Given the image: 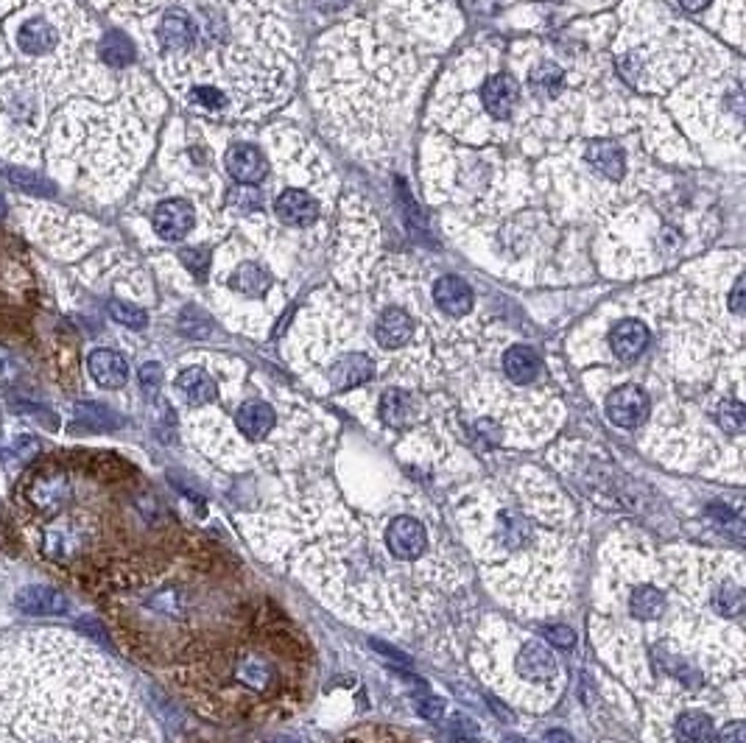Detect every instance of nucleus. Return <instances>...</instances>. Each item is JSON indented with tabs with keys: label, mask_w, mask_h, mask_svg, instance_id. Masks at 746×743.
Listing matches in <instances>:
<instances>
[{
	"label": "nucleus",
	"mask_w": 746,
	"mask_h": 743,
	"mask_svg": "<svg viewBox=\"0 0 746 743\" xmlns=\"http://www.w3.org/2000/svg\"><path fill=\"white\" fill-rule=\"evenodd\" d=\"M14 607L23 615H68L70 598L59 593L54 587H42V584H28L14 595Z\"/></svg>",
	"instance_id": "7"
},
{
	"label": "nucleus",
	"mask_w": 746,
	"mask_h": 743,
	"mask_svg": "<svg viewBox=\"0 0 746 743\" xmlns=\"http://www.w3.org/2000/svg\"><path fill=\"white\" fill-rule=\"evenodd\" d=\"M434 302L439 305V311H445L448 316H464L473 311V288L464 283L462 277H442L434 285Z\"/></svg>",
	"instance_id": "17"
},
{
	"label": "nucleus",
	"mask_w": 746,
	"mask_h": 743,
	"mask_svg": "<svg viewBox=\"0 0 746 743\" xmlns=\"http://www.w3.org/2000/svg\"><path fill=\"white\" fill-rule=\"evenodd\" d=\"M515 674L526 682V688H554L559 676L557 657L551 654V649H545V643L540 640H523L517 649Z\"/></svg>",
	"instance_id": "2"
},
{
	"label": "nucleus",
	"mask_w": 746,
	"mask_h": 743,
	"mask_svg": "<svg viewBox=\"0 0 746 743\" xmlns=\"http://www.w3.org/2000/svg\"><path fill=\"white\" fill-rule=\"evenodd\" d=\"M73 417L82 428H90V431H112V428L121 425V419L115 417L109 408L98 406V403H79Z\"/></svg>",
	"instance_id": "28"
},
{
	"label": "nucleus",
	"mask_w": 746,
	"mask_h": 743,
	"mask_svg": "<svg viewBox=\"0 0 746 743\" xmlns=\"http://www.w3.org/2000/svg\"><path fill=\"white\" fill-rule=\"evenodd\" d=\"M386 548L400 562H417L428 548V531L417 517H394L386 526Z\"/></svg>",
	"instance_id": "3"
},
{
	"label": "nucleus",
	"mask_w": 746,
	"mask_h": 743,
	"mask_svg": "<svg viewBox=\"0 0 746 743\" xmlns=\"http://www.w3.org/2000/svg\"><path fill=\"white\" fill-rule=\"evenodd\" d=\"M487 702H489V707H492V713H495V716L506 718V721H515V713H512V710H509L503 702H498L495 696H489Z\"/></svg>",
	"instance_id": "44"
},
{
	"label": "nucleus",
	"mask_w": 746,
	"mask_h": 743,
	"mask_svg": "<svg viewBox=\"0 0 746 743\" xmlns=\"http://www.w3.org/2000/svg\"><path fill=\"white\" fill-rule=\"evenodd\" d=\"M160 386H163V366L160 364H143L140 366V389L143 394L154 400L160 394Z\"/></svg>",
	"instance_id": "34"
},
{
	"label": "nucleus",
	"mask_w": 746,
	"mask_h": 743,
	"mask_svg": "<svg viewBox=\"0 0 746 743\" xmlns=\"http://www.w3.org/2000/svg\"><path fill=\"white\" fill-rule=\"evenodd\" d=\"M109 316L123 327H132V330H143L149 325V316L146 311H140L137 305H129V302H121V299H112L109 302Z\"/></svg>",
	"instance_id": "29"
},
{
	"label": "nucleus",
	"mask_w": 746,
	"mask_h": 743,
	"mask_svg": "<svg viewBox=\"0 0 746 743\" xmlns=\"http://www.w3.org/2000/svg\"><path fill=\"white\" fill-rule=\"evenodd\" d=\"M70 498V481L65 473L54 475H40L31 487H28V500L31 506L45 517H56L65 509V503Z\"/></svg>",
	"instance_id": "5"
},
{
	"label": "nucleus",
	"mask_w": 746,
	"mask_h": 743,
	"mask_svg": "<svg viewBox=\"0 0 746 743\" xmlns=\"http://www.w3.org/2000/svg\"><path fill=\"white\" fill-rule=\"evenodd\" d=\"M540 369H543V361H540V355L531 350V347L517 344V347L506 350V355H503V372L517 386L531 383V380L540 375Z\"/></svg>",
	"instance_id": "22"
},
{
	"label": "nucleus",
	"mask_w": 746,
	"mask_h": 743,
	"mask_svg": "<svg viewBox=\"0 0 746 743\" xmlns=\"http://www.w3.org/2000/svg\"><path fill=\"white\" fill-rule=\"evenodd\" d=\"M517 98H520V87L512 76H506V73H498V76H492L484 82L481 87V101H484V109H487L492 118H498V121H506L509 115H512V109H515Z\"/></svg>",
	"instance_id": "9"
},
{
	"label": "nucleus",
	"mask_w": 746,
	"mask_h": 743,
	"mask_svg": "<svg viewBox=\"0 0 746 743\" xmlns=\"http://www.w3.org/2000/svg\"><path fill=\"white\" fill-rule=\"evenodd\" d=\"M177 392L190 406H210L218 397L216 380L210 378V372H204L202 366H190L185 372H179Z\"/></svg>",
	"instance_id": "20"
},
{
	"label": "nucleus",
	"mask_w": 746,
	"mask_h": 743,
	"mask_svg": "<svg viewBox=\"0 0 746 743\" xmlns=\"http://www.w3.org/2000/svg\"><path fill=\"white\" fill-rule=\"evenodd\" d=\"M584 160L596 174L607 176V179H621L626 171L624 149L612 140H601V137L590 140V146L584 151Z\"/></svg>",
	"instance_id": "16"
},
{
	"label": "nucleus",
	"mask_w": 746,
	"mask_h": 743,
	"mask_svg": "<svg viewBox=\"0 0 746 743\" xmlns=\"http://www.w3.org/2000/svg\"><path fill=\"white\" fill-rule=\"evenodd\" d=\"M545 743H573V738H570L568 732L551 730L548 735H545Z\"/></svg>",
	"instance_id": "46"
},
{
	"label": "nucleus",
	"mask_w": 746,
	"mask_h": 743,
	"mask_svg": "<svg viewBox=\"0 0 746 743\" xmlns=\"http://www.w3.org/2000/svg\"><path fill=\"white\" fill-rule=\"evenodd\" d=\"M626 607H629V615H632L635 621H657V618H663L665 609H668V595H665L663 587H657V584H635V587L629 590Z\"/></svg>",
	"instance_id": "15"
},
{
	"label": "nucleus",
	"mask_w": 746,
	"mask_h": 743,
	"mask_svg": "<svg viewBox=\"0 0 746 743\" xmlns=\"http://www.w3.org/2000/svg\"><path fill=\"white\" fill-rule=\"evenodd\" d=\"M230 285L244 297H263L272 285V274L258 263H241L232 274Z\"/></svg>",
	"instance_id": "25"
},
{
	"label": "nucleus",
	"mask_w": 746,
	"mask_h": 743,
	"mask_svg": "<svg viewBox=\"0 0 746 743\" xmlns=\"http://www.w3.org/2000/svg\"><path fill=\"white\" fill-rule=\"evenodd\" d=\"M730 308H733V313H744V277H738L733 285V294H730Z\"/></svg>",
	"instance_id": "43"
},
{
	"label": "nucleus",
	"mask_w": 746,
	"mask_h": 743,
	"mask_svg": "<svg viewBox=\"0 0 746 743\" xmlns=\"http://www.w3.org/2000/svg\"><path fill=\"white\" fill-rule=\"evenodd\" d=\"M274 213L288 227H308L319 218V202L305 190H285L274 202Z\"/></svg>",
	"instance_id": "10"
},
{
	"label": "nucleus",
	"mask_w": 746,
	"mask_h": 743,
	"mask_svg": "<svg viewBox=\"0 0 746 743\" xmlns=\"http://www.w3.org/2000/svg\"><path fill=\"white\" fill-rule=\"evenodd\" d=\"M607 417L618 428H638L640 422L649 417V394L643 392L640 386H635V383L618 386L607 397Z\"/></svg>",
	"instance_id": "4"
},
{
	"label": "nucleus",
	"mask_w": 746,
	"mask_h": 743,
	"mask_svg": "<svg viewBox=\"0 0 746 743\" xmlns=\"http://www.w3.org/2000/svg\"><path fill=\"white\" fill-rule=\"evenodd\" d=\"M448 735L456 743H478L481 741V727H478L470 716L456 713V716L448 721Z\"/></svg>",
	"instance_id": "32"
},
{
	"label": "nucleus",
	"mask_w": 746,
	"mask_h": 743,
	"mask_svg": "<svg viewBox=\"0 0 746 743\" xmlns=\"http://www.w3.org/2000/svg\"><path fill=\"white\" fill-rule=\"evenodd\" d=\"M193 221H196V213L185 199H168L154 210V230L163 241H171V244L188 238Z\"/></svg>",
	"instance_id": "6"
},
{
	"label": "nucleus",
	"mask_w": 746,
	"mask_h": 743,
	"mask_svg": "<svg viewBox=\"0 0 746 743\" xmlns=\"http://www.w3.org/2000/svg\"><path fill=\"white\" fill-rule=\"evenodd\" d=\"M610 347L618 361L629 364V361L640 358L643 350L649 347V330L638 319H624V322H618V325L612 327Z\"/></svg>",
	"instance_id": "12"
},
{
	"label": "nucleus",
	"mask_w": 746,
	"mask_h": 743,
	"mask_svg": "<svg viewBox=\"0 0 746 743\" xmlns=\"http://www.w3.org/2000/svg\"><path fill=\"white\" fill-rule=\"evenodd\" d=\"M344 6H350V0H316V9L322 12H341Z\"/></svg>",
	"instance_id": "45"
},
{
	"label": "nucleus",
	"mask_w": 746,
	"mask_h": 743,
	"mask_svg": "<svg viewBox=\"0 0 746 743\" xmlns=\"http://www.w3.org/2000/svg\"><path fill=\"white\" fill-rule=\"evenodd\" d=\"M716 422L727 433H741L746 425V411L741 400H724L719 408H716Z\"/></svg>",
	"instance_id": "30"
},
{
	"label": "nucleus",
	"mask_w": 746,
	"mask_h": 743,
	"mask_svg": "<svg viewBox=\"0 0 746 743\" xmlns=\"http://www.w3.org/2000/svg\"><path fill=\"white\" fill-rule=\"evenodd\" d=\"M20 380V364L6 350H0V386H14Z\"/></svg>",
	"instance_id": "38"
},
{
	"label": "nucleus",
	"mask_w": 746,
	"mask_h": 743,
	"mask_svg": "<svg viewBox=\"0 0 746 743\" xmlns=\"http://www.w3.org/2000/svg\"><path fill=\"white\" fill-rule=\"evenodd\" d=\"M674 741L677 743H713L716 741V724L705 713H682L674 724Z\"/></svg>",
	"instance_id": "24"
},
{
	"label": "nucleus",
	"mask_w": 746,
	"mask_h": 743,
	"mask_svg": "<svg viewBox=\"0 0 746 743\" xmlns=\"http://www.w3.org/2000/svg\"><path fill=\"white\" fill-rule=\"evenodd\" d=\"M179 327L185 330V336H193V338H202L210 333V322H207V319H204L202 313L196 311V308H188V311L182 313Z\"/></svg>",
	"instance_id": "35"
},
{
	"label": "nucleus",
	"mask_w": 746,
	"mask_h": 743,
	"mask_svg": "<svg viewBox=\"0 0 746 743\" xmlns=\"http://www.w3.org/2000/svg\"><path fill=\"white\" fill-rule=\"evenodd\" d=\"M369 646H372L375 651H380L386 660H392L394 665H406V657H403L397 649H392V646H386V643H380V640H369Z\"/></svg>",
	"instance_id": "42"
},
{
	"label": "nucleus",
	"mask_w": 746,
	"mask_h": 743,
	"mask_svg": "<svg viewBox=\"0 0 746 743\" xmlns=\"http://www.w3.org/2000/svg\"><path fill=\"white\" fill-rule=\"evenodd\" d=\"M380 419L389 425V428H406L408 422L414 419V400L411 394L403 392V389H386L383 397H380Z\"/></svg>",
	"instance_id": "23"
},
{
	"label": "nucleus",
	"mask_w": 746,
	"mask_h": 743,
	"mask_svg": "<svg viewBox=\"0 0 746 743\" xmlns=\"http://www.w3.org/2000/svg\"><path fill=\"white\" fill-rule=\"evenodd\" d=\"M506 743H523V741H520V738H509V741H506Z\"/></svg>",
	"instance_id": "49"
},
{
	"label": "nucleus",
	"mask_w": 746,
	"mask_h": 743,
	"mask_svg": "<svg viewBox=\"0 0 746 743\" xmlns=\"http://www.w3.org/2000/svg\"><path fill=\"white\" fill-rule=\"evenodd\" d=\"M529 84L534 93L540 98H554L562 90L565 84V70L554 65V62H543V65H534L529 73Z\"/></svg>",
	"instance_id": "27"
},
{
	"label": "nucleus",
	"mask_w": 746,
	"mask_h": 743,
	"mask_svg": "<svg viewBox=\"0 0 746 743\" xmlns=\"http://www.w3.org/2000/svg\"><path fill=\"white\" fill-rule=\"evenodd\" d=\"M540 542H545V531L515 503H506L501 512L492 514L487 540L492 556H531L540 551Z\"/></svg>",
	"instance_id": "1"
},
{
	"label": "nucleus",
	"mask_w": 746,
	"mask_h": 743,
	"mask_svg": "<svg viewBox=\"0 0 746 743\" xmlns=\"http://www.w3.org/2000/svg\"><path fill=\"white\" fill-rule=\"evenodd\" d=\"M190 101L199 109H207V112H218V109L227 107V95L221 93L218 87H193Z\"/></svg>",
	"instance_id": "33"
},
{
	"label": "nucleus",
	"mask_w": 746,
	"mask_h": 743,
	"mask_svg": "<svg viewBox=\"0 0 746 743\" xmlns=\"http://www.w3.org/2000/svg\"><path fill=\"white\" fill-rule=\"evenodd\" d=\"M98 51H101V59L107 62L109 68H126V65L135 62V45L121 31H109L107 37L101 40Z\"/></svg>",
	"instance_id": "26"
},
{
	"label": "nucleus",
	"mask_w": 746,
	"mask_h": 743,
	"mask_svg": "<svg viewBox=\"0 0 746 743\" xmlns=\"http://www.w3.org/2000/svg\"><path fill=\"white\" fill-rule=\"evenodd\" d=\"M277 425V414L269 403L263 400H249L235 411V428L244 433L249 442H260L274 431Z\"/></svg>",
	"instance_id": "13"
},
{
	"label": "nucleus",
	"mask_w": 746,
	"mask_h": 743,
	"mask_svg": "<svg viewBox=\"0 0 746 743\" xmlns=\"http://www.w3.org/2000/svg\"><path fill=\"white\" fill-rule=\"evenodd\" d=\"M9 182H12L17 190L31 193V196H51V193H54V185H51V182H45L42 176L28 174V171H17V168L9 171Z\"/></svg>",
	"instance_id": "31"
},
{
	"label": "nucleus",
	"mask_w": 746,
	"mask_h": 743,
	"mask_svg": "<svg viewBox=\"0 0 746 743\" xmlns=\"http://www.w3.org/2000/svg\"><path fill=\"white\" fill-rule=\"evenodd\" d=\"M272 743H299V741H291V738H280V741H272Z\"/></svg>",
	"instance_id": "48"
},
{
	"label": "nucleus",
	"mask_w": 746,
	"mask_h": 743,
	"mask_svg": "<svg viewBox=\"0 0 746 743\" xmlns=\"http://www.w3.org/2000/svg\"><path fill=\"white\" fill-rule=\"evenodd\" d=\"M227 171L238 185H258L260 179L269 174V163L260 149L249 143H238L227 151Z\"/></svg>",
	"instance_id": "8"
},
{
	"label": "nucleus",
	"mask_w": 746,
	"mask_h": 743,
	"mask_svg": "<svg viewBox=\"0 0 746 743\" xmlns=\"http://www.w3.org/2000/svg\"><path fill=\"white\" fill-rule=\"evenodd\" d=\"M719 743H746L744 721H730L719 735Z\"/></svg>",
	"instance_id": "41"
},
{
	"label": "nucleus",
	"mask_w": 746,
	"mask_h": 743,
	"mask_svg": "<svg viewBox=\"0 0 746 743\" xmlns=\"http://www.w3.org/2000/svg\"><path fill=\"white\" fill-rule=\"evenodd\" d=\"M179 257H182V263H185L199 280L207 274V266H210V252H207V249H202V246H199V249H182V255Z\"/></svg>",
	"instance_id": "37"
},
{
	"label": "nucleus",
	"mask_w": 746,
	"mask_h": 743,
	"mask_svg": "<svg viewBox=\"0 0 746 743\" xmlns=\"http://www.w3.org/2000/svg\"><path fill=\"white\" fill-rule=\"evenodd\" d=\"M56 42H59V31H56L54 23H48L42 17L26 20L23 26L17 28V45L28 56L51 54L56 48Z\"/></svg>",
	"instance_id": "18"
},
{
	"label": "nucleus",
	"mask_w": 746,
	"mask_h": 743,
	"mask_svg": "<svg viewBox=\"0 0 746 743\" xmlns=\"http://www.w3.org/2000/svg\"><path fill=\"white\" fill-rule=\"evenodd\" d=\"M160 42L171 51H185L196 42V23L190 20L188 12L182 9H171V12L163 14L160 20Z\"/></svg>",
	"instance_id": "19"
},
{
	"label": "nucleus",
	"mask_w": 746,
	"mask_h": 743,
	"mask_svg": "<svg viewBox=\"0 0 746 743\" xmlns=\"http://www.w3.org/2000/svg\"><path fill=\"white\" fill-rule=\"evenodd\" d=\"M87 369H90V378H93L101 389H121L123 383L129 380V364H126V358L112 350L90 352Z\"/></svg>",
	"instance_id": "14"
},
{
	"label": "nucleus",
	"mask_w": 746,
	"mask_h": 743,
	"mask_svg": "<svg viewBox=\"0 0 746 743\" xmlns=\"http://www.w3.org/2000/svg\"><path fill=\"white\" fill-rule=\"evenodd\" d=\"M411 333H414V322L406 311L400 308H389V311L380 313L378 327H375V336H378L380 347L386 350H397L411 341Z\"/></svg>",
	"instance_id": "21"
},
{
	"label": "nucleus",
	"mask_w": 746,
	"mask_h": 743,
	"mask_svg": "<svg viewBox=\"0 0 746 743\" xmlns=\"http://www.w3.org/2000/svg\"><path fill=\"white\" fill-rule=\"evenodd\" d=\"M417 713H420L425 721H439V718L445 716V699H439V696H431V693H422L417 696Z\"/></svg>",
	"instance_id": "36"
},
{
	"label": "nucleus",
	"mask_w": 746,
	"mask_h": 743,
	"mask_svg": "<svg viewBox=\"0 0 746 743\" xmlns=\"http://www.w3.org/2000/svg\"><path fill=\"white\" fill-rule=\"evenodd\" d=\"M230 204H238V207H246V210H258L260 190H255V185H241L230 196Z\"/></svg>",
	"instance_id": "39"
},
{
	"label": "nucleus",
	"mask_w": 746,
	"mask_h": 743,
	"mask_svg": "<svg viewBox=\"0 0 746 743\" xmlns=\"http://www.w3.org/2000/svg\"><path fill=\"white\" fill-rule=\"evenodd\" d=\"M545 637L557 646V649H573L576 643V635L570 626H545Z\"/></svg>",
	"instance_id": "40"
},
{
	"label": "nucleus",
	"mask_w": 746,
	"mask_h": 743,
	"mask_svg": "<svg viewBox=\"0 0 746 743\" xmlns=\"http://www.w3.org/2000/svg\"><path fill=\"white\" fill-rule=\"evenodd\" d=\"M375 378V361L364 355V352H350L339 358L333 369H330V386L333 389H355V386H364L369 380Z\"/></svg>",
	"instance_id": "11"
},
{
	"label": "nucleus",
	"mask_w": 746,
	"mask_h": 743,
	"mask_svg": "<svg viewBox=\"0 0 746 743\" xmlns=\"http://www.w3.org/2000/svg\"><path fill=\"white\" fill-rule=\"evenodd\" d=\"M682 3V9H688V12H702L705 6H710V0H679Z\"/></svg>",
	"instance_id": "47"
}]
</instances>
